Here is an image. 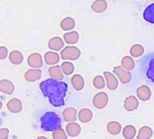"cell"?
I'll return each mask as SVG.
<instances>
[{"label": "cell", "mask_w": 154, "mask_h": 139, "mask_svg": "<svg viewBox=\"0 0 154 139\" xmlns=\"http://www.w3.org/2000/svg\"><path fill=\"white\" fill-rule=\"evenodd\" d=\"M0 42H1V41H0Z\"/></svg>", "instance_id": "obj_36"}, {"label": "cell", "mask_w": 154, "mask_h": 139, "mask_svg": "<svg viewBox=\"0 0 154 139\" xmlns=\"http://www.w3.org/2000/svg\"><path fill=\"white\" fill-rule=\"evenodd\" d=\"M60 57L59 53L54 52L53 51L47 52L43 57V61L45 62V63L50 66L58 64L60 62Z\"/></svg>", "instance_id": "obj_14"}, {"label": "cell", "mask_w": 154, "mask_h": 139, "mask_svg": "<svg viewBox=\"0 0 154 139\" xmlns=\"http://www.w3.org/2000/svg\"><path fill=\"white\" fill-rule=\"evenodd\" d=\"M9 62L14 65H20L23 62V55L20 51L14 50L10 53H8Z\"/></svg>", "instance_id": "obj_20"}, {"label": "cell", "mask_w": 154, "mask_h": 139, "mask_svg": "<svg viewBox=\"0 0 154 139\" xmlns=\"http://www.w3.org/2000/svg\"><path fill=\"white\" fill-rule=\"evenodd\" d=\"M63 41L69 45L76 44L79 41V34L77 31H69L64 33L63 35Z\"/></svg>", "instance_id": "obj_16"}, {"label": "cell", "mask_w": 154, "mask_h": 139, "mask_svg": "<svg viewBox=\"0 0 154 139\" xmlns=\"http://www.w3.org/2000/svg\"><path fill=\"white\" fill-rule=\"evenodd\" d=\"M69 86L62 81L54 79H46L40 83V90L42 95L48 99L49 103L55 108H60L65 104Z\"/></svg>", "instance_id": "obj_1"}, {"label": "cell", "mask_w": 154, "mask_h": 139, "mask_svg": "<svg viewBox=\"0 0 154 139\" xmlns=\"http://www.w3.org/2000/svg\"><path fill=\"white\" fill-rule=\"evenodd\" d=\"M93 118V112L89 109H82L79 113H78V119L81 123H88L92 120Z\"/></svg>", "instance_id": "obj_22"}, {"label": "cell", "mask_w": 154, "mask_h": 139, "mask_svg": "<svg viewBox=\"0 0 154 139\" xmlns=\"http://www.w3.org/2000/svg\"><path fill=\"white\" fill-rule=\"evenodd\" d=\"M65 46V43L62 38L59 36L52 37L48 42V47L53 52H60Z\"/></svg>", "instance_id": "obj_12"}, {"label": "cell", "mask_w": 154, "mask_h": 139, "mask_svg": "<svg viewBox=\"0 0 154 139\" xmlns=\"http://www.w3.org/2000/svg\"><path fill=\"white\" fill-rule=\"evenodd\" d=\"M70 82H71V85H72L73 89L75 90H77V91H80V90H82L84 89L85 80L80 74H74L71 77Z\"/></svg>", "instance_id": "obj_17"}, {"label": "cell", "mask_w": 154, "mask_h": 139, "mask_svg": "<svg viewBox=\"0 0 154 139\" xmlns=\"http://www.w3.org/2000/svg\"><path fill=\"white\" fill-rule=\"evenodd\" d=\"M108 4L106 0H95L91 5V9L97 14H102L106 11Z\"/></svg>", "instance_id": "obj_19"}, {"label": "cell", "mask_w": 154, "mask_h": 139, "mask_svg": "<svg viewBox=\"0 0 154 139\" xmlns=\"http://www.w3.org/2000/svg\"><path fill=\"white\" fill-rule=\"evenodd\" d=\"M8 50L5 46H0V60H5L8 56Z\"/></svg>", "instance_id": "obj_33"}, {"label": "cell", "mask_w": 154, "mask_h": 139, "mask_svg": "<svg viewBox=\"0 0 154 139\" xmlns=\"http://www.w3.org/2000/svg\"><path fill=\"white\" fill-rule=\"evenodd\" d=\"M52 137L53 139H67L68 138V135L66 133V131L64 129H62L61 128L52 131Z\"/></svg>", "instance_id": "obj_32"}, {"label": "cell", "mask_w": 154, "mask_h": 139, "mask_svg": "<svg viewBox=\"0 0 154 139\" xmlns=\"http://www.w3.org/2000/svg\"><path fill=\"white\" fill-rule=\"evenodd\" d=\"M122 132V131H121ZM123 137L125 139H133L136 137V128L132 125H127L123 129Z\"/></svg>", "instance_id": "obj_28"}, {"label": "cell", "mask_w": 154, "mask_h": 139, "mask_svg": "<svg viewBox=\"0 0 154 139\" xmlns=\"http://www.w3.org/2000/svg\"><path fill=\"white\" fill-rule=\"evenodd\" d=\"M2 107H3V103H2L1 100H0V110H1V109H2Z\"/></svg>", "instance_id": "obj_35"}, {"label": "cell", "mask_w": 154, "mask_h": 139, "mask_svg": "<svg viewBox=\"0 0 154 139\" xmlns=\"http://www.w3.org/2000/svg\"><path fill=\"white\" fill-rule=\"evenodd\" d=\"M14 85L11 81L6 79L0 81V92L6 95H11L14 93Z\"/></svg>", "instance_id": "obj_15"}, {"label": "cell", "mask_w": 154, "mask_h": 139, "mask_svg": "<svg viewBox=\"0 0 154 139\" xmlns=\"http://www.w3.org/2000/svg\"><path fill=\"white\" fill-rule=\"evenodd\" d=\"M40 124L41 128L43 131L50 132L61 128L62 121L60 117L57 113L53 111H48L44 113L40 118Z\"/></svg>", "instance_id": "obj_2"}, {"label": "cell", "mask_w": 154, "mask_h": 139, "mask_svg": "<svg viewBox=\"0 0 154 139\" xmlns=\"http://www.w3.org/2000/svg\"><path fill=\"white\" fill-rule=\"evenodd\" d=\"M42 72L40 69L31 68L24 73V79L28 82H35L41 80Z\"/></svg>", "instance_id": "obj_9"}, {"label": "cell", "mask_w": 154, "mask_h": 139, "mask_svg": "<svg viewBox=\"0 0 154 139\" xmlns=\"http://www.w3.org/2000/svg\"><path fill=\"white\" fill-rule=\"evenodd\" d=\"M121 67L128 71H131L135 67V62L132 56H125L121 60Z\"/></svg>", "instance_id": "obj_24"}, {"label": "cell", "mask_w": 154, "mask_h": 139, "mask_svg": "<svg viewBox=\"0 0 154 139\" xmlns=\"http://www.w3.org/2000/svg\"><path fill=\"white\" fill-rule=\"evenodd\" d=\"M136 96L141 101H148L152 98V90L147 85H142L136 90Z\"/></svg>", "instance_id": "obj_8"}, {"label": "cell", "mask_w": 154, "mask_h": 139, "mask_svg": "<svg viewBox=\"0 0 154 139\" xmlns=\"http://www.w3.org/2000/svg\"><path fill=\"white\" fill-rule=\"evenodd\" d=\"M66 133L69 137H77L81 133V127L76 121L68 122L66 126Z\"/></svg>", "instance_id": "obj_13"}, {"label": "cell", "mask_w": 154, "mask_h": 139, "mask_svg": "<svg viewBox=\"0 0 154 139\" xmlns=\"http://www.w3.org/2000/svg\"><path fill=\"white\" fill-rule=\"evenodd\" d=\"M139 100L135 96H128L125 102H124V108L126 111L132 112L136 110L139 108Z\"/></svg>", "instance_id": "obj_11"}, {"label": "cell", "mask_w": 154, "mask_h": 139, "mask_svg": "<svg viewBox=\"0 0 154 139\" xmlns=\"http://www.w3.org/2000/svg\"><path fill=\"white\" fill-rule=\"evenodd\" d=\"M27 64L31 68L41 69L43 65L42 56L39 52H33L30 54L27 58Z\"/></svg>", "instance_id": "obj_6"}, {"label": "cell", "mask_w": 154, "mask_h": 139, "mask_svg": "<svg viewBox=\"0 0 154 139\" xmlns=\"http://www.w3.org/2000/svg\"><path fill=\"white\" fill-rule=\"evenodd\" d=\"M48 72H49V75L51 76V79H54V80H57V81H62L63 80L64 74L61 71L60 66H59L57 64L56 65H51L49 68Z\"/></svg>", "instance_id": "obj_21"}, {"label": "cell", "mask_w": 154, "mask_h": 139, "mask_svg": "<svg viewBox=\"0 0 154 139\" xmlns=\"http://www.w3.org/2000/svg\"><path fill=\"white\" fill-rule=\"evenodd\" d=\"M144 53V47L141 44H134L130 48V54L133 58H139Z\"/></svg>", "instance_id": "obj_30"}, {"label": "cell", "mask_w": 154, "mask_h": 139, "mask_svg": "<svg viewBox=\"0 0 154 139\" xmlns=\"http://www.w3.org/2000/svg\"><path fill=\"white\" fill-rule=\"evenodd\" d=\"M81 55L80 50L76 46H64L60 50V58L64 61H77Z\"/></svg>", "instance_id": "obj_3"}, {"label": "cell", "mask_w": 154, "mask_h": 139, "mask_svg": "<svg viewBox=\"0 0 154 139\" xmlns=\"http://www.w3.org/2000/svg\"><path fill=\"white\" fill-rule=\"evenodd\" d=\"M153 136V130L152 128L144 126L140 128L138 131V135L136 136L137 139H150Z\"/></svg>", "instance_id": "obj_26"}, {"label": "cell", "mask_w": 154, "mask_h": 139, "mask_svg": "<svg viewBox=\"0 0 154 139\" xmlns=\"http://www.w3.org/2000/svg\"><path fill=\"white\" fill-rule=\"evenodd\" d=\"M6 108L9 112L13 114H17L23 110V103L19 99L14 98L6 103Z\"/></svg>", "instance_id": "obj_10"}, {"label": "cell", "mask_w": 154, "mask_h": 139, "mask_svg": "<svg viewBox=\"0 0 154 139\" xmlns=\"http://www.w3.org/2000/svg\"><path fill=\"white\" fill-rule=\"evenodd\" d=\"M104 77L106 80V85L108 90H116L118 88L119 81L114 73H112L110 71H104Z\"/></svg>", "instance_id": "obj_7"}, {"label": "cell", "mask_w": 154, "mask_h": 139, "mask_svg": "<svg viewBox=\"0 0 154 139\" xmlns=\"http://www.w3.org/2000/svg\"><path fill=\"white\" fill-rule=\"evenodd\" d=\"M93 85L97 90H102L106 87V80L103 76L97 75L93 79Z\"/></svg>", "instance_id": "obj_31"}, {"label": "cell", "mask_w": 154, "mask_h": 139, "mask_svg": "<svg viewBox=\"0 0 154 139\" xmlns=\"http://www.w3.org/2000/svg\"><path fill=\"white\" fill-rule=\"evenodd\" d=\"M9 137L8 128H0V139H7Z\"/></svg>", "instance_id": "obj_34"}, {"label": "cell", "mask_w": 154, "mask_h": 139, "mask_svg": "<svg viewBox=\"0 0 154 139\" xmlns=\"http://www.w3.org/2000/svg\"><path fill=\"white\" fill-rule=\"evenodd\" d=\"M143 19L150 23V24H154V5L151 4L148 5L144 12H143Z\"/></svg>", "instance_id": "obj_29"}, {"label": "cell", "mask_w": 154, "mask_h": 139, "mask_svg": "<svg viewBox=\"0 0 154 139\" xmlns=\"http://www.w3.org/2000/svg\"><path fill=\"white\" fill-rule=\"evenodd\" d=\"M106 130L113 136H117L122 131V125L117 121H110L106 126Z\"/></svg>", "instance_id": "obj_25"}, {"label": "cell", "mask_w": 154, "mask_h": 139, "mask_svg": "<svg viewBox=\"0 0 154 139\" xmlns=\"http://www.w3.org/2000/svg\"><path fill=\"white\" fill-rule=\"evenodd\" d=\"M113 73L116 76L119 81L123 84H128L132 81V73L128 71L124 70L121 66L114 67Z\"/></svg>", "instance_id": "obj_4"}, {"label": "cell", "mask_w": 154, "mask_h": 139, "mask_svg": "<svg viewBox=\"0 0 154 139\" xmlns=\"http://www.w3.org/2000/svg\"><path fill=\"white\" fill-rule=\"evenodd\" d=\"M60 69H61V71L64 75H67V76H69L71 74L74 73V71H75V66L72 62H70L69 61H65L61 63L60 65Z\"/></svg>", "instance_id": "obj_27"}, {"label": "cell", "mask_w": 154, "mask_h": 139, "mask_svg": "<svg viewBox=\"0 0 154 139\" xmlns=\"http://www.w3.org/2000/svg\"><path fill=\"white\" fill-rule=\"evenodd\" d=\"M60 28L63 30V31H66V32H69V31H71L75 28L76 26V22L75 20L70 17V16H67L65 18H63L60 24Z\"/></svg>", "instance_id": "obj_23"}, {"label": "cell", "mask_w": 154, "mask_h": 139, "mask_svg": "<svg viewBox=\"0 0 154 139\" xmlns=\"http://www.w3.org/2000/svg\"><path fill=\"white\" fill-rule=\"evenodd\" d=\"M109 101V97L106 92H98L97 93L92 100L93 106L97 109H104Z\"/></svg>", "instance_id": "obj_5"}, {"label": "cell", "mask_w": 154, "mask_h": 139, "mask_svg": "<svg viewBox=\"0 0 154 139\" xmlns=\"http://www.w3.org/2000/svg\"><path fill=\"white\" fill-rule=\"evenodd\" d=\"M62 118L66 122H72L78 119V111L74 108H67L62 112Z\"/></svg>", "instance_id": "obj_18"}]
</instances>
